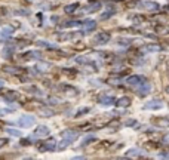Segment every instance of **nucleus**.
I'll use <instances>...</instances> for the list:
<instances>
[{"label":"nucleus","instance_id":"4","mask_svg":"<svg viewBox=\"0 0 169 160\" xmlns=\"http://www.w3.org/2000/svg\"><path fill=\"white\" fill-rule=\"evenodd\" d=\"M145 82V79L143 77V76H131V77H128L126 79V83L128 85H131V86H139L141 83Z\"/></svg>","mask_w":169,"mask_h":160},{"label":"nucleus","instance_id":"11","mask_svg":"<svg viewBox=\"0 0 169 160\" xmlns=\"http://www.w3.org/2000/svg\"><path fill=\"white\" fill-rule=\"evenodd\" d=\"M12 33H14V30H12V28L5 27V28H2V30H0V39H8V37L12 36Z\"/></svg>","mask_w":169,"mask_h":160},{"label":"nucleus","instance_id":"23","mask_svg":"<svg viewBox=\"0 0 169 160\" xmlns=\"http://www.w3.org/2000/svg\"><path fill=\"white\" fill-rule=\"evenodd\" d=\"M6 142H8V140H3V138H2V140H0V148H2V147H3Z\"/></svg>","mask_w":169,"mask_h":160},{"label":"nucleus","instance_id":"24","mask_svg":"<svg viewBox=\"0 0 169 160\" xmlns=\"http://www.w3.org/2000/svg\"><path fill=\"white\" fill-rule=\"evenodd\" d=\"M2 86H3V82H2V80H0V88H2Z\"/></svg>","mask_w":169,"mask_h":160},{"label":"nucleus","instance_id":"1","mask_svg":"<svg viewBox=\"0 0 169 160\" xmlns=\"http://www.w3.org/2000/svg\"><path fill=\"white\" fill-rule=\"evenodd\" d=\"M63 136H64V140L61 141V142L58 144V147H57L58 150H64L67 145L71 144V142L74 141V138H77V132H76V130H64Z\"/></svg>","mask_w":169,"mask_h":160},{"label":"nucleus","instance_id":"12","mask_svg":"<svg viewBox=\"0 0 169 160\" xmlns=\"http://www.w3.org/2000/svg\"><path fill=\"white\" fill-rule=\"evenodd\" d=\"M154 123L157 124L159 128H169V119L168 117H160V119L154 120Z\"/></svg>","mask_w":169,"mask_h":160},{"label":"nucleus","instance_id":"18","mask_svg":"<svg viewBox=\"0 0 169 160\" xmlns=\"http://www.w3.org/2000/svg\"><path fill=\"white\" fill-rule=\"evenodd\" d=\"M80 24H82L80 21H71V22H65L64 27H76V25H80Z\"/></svg>","mask_w":169,"mask_h":160},{"label":"nucleus","instance_id":"7","mask_svg":"<svg viewBox=\"0 0 169 160\" xmlns=\"http://www.w3.org/2000/svg\"><path fill=\"white\" fill-rule=\"evenodd\" d=\"M18 123L21 128H30L34 123V117L33 116H21V119L18 120Z\"/></svg>","mask_w":169,"mask_h":160},{"label":"nucleus","instance_id":"6","mask_svg":"<svg viewBox=\"0 0 169 160\" xmlns=\"http://www.w3.org/2000/svg\"><path fill=\"white\" fill-rule=\"evenodd\" d=\"M49 128L48 126H39L36 130H34V134H33V136L34 138H45V136H48L49 135Z\"/></svg>","mask_w":169,"mask_h":160},{"label":"nucleus","instance_id":"13","mask_svg":"<svg viewBox=\"0 0 169 160\" xmlns=\"http://www.w3.org/2000/svg\"><path fill=\"white\" fill-rule=\"evenodd\" d=\"M101 105H104V107H108V105H113V104H116V99L113 98V97H104V98L100 101Z\"/></svg>","mask_w":169,"mask_h":160},{"label":"nucleus","instance_id":"10","mask_svg":"<svg viewBox=\"0 0 169 160\" xmlns=\"http://www.w3.org/2000/svg\"><path fill=\"white\" fill-rule=\"evenodd\" d=\"M83 25H84V31H92L96 28V22L94 19H86L83 22Z\"/></svg>","mask_w":169,"mask_h":160},{"label":"nucleus","instance_id":"16","mask_svg":"<svg viewBox=\"0 0 169 160\" xmlns=\"http://www.w3.org/2000/svg\"><path fill=\"white\" fill-rule=\"evenodd\" d=\"M126 156H129V157H137V156H139V150H137V148H132V150L128 151Z\"/></svg>","mask_w":169,"mask_h":160},{"label":"nucleus","instance_id":"14","mask_svg":"<svg viewBox=\"0 0 169 160\" xmlns=\"http://www.w3.org/2000/svg\"><path fill=\"white\" fill-rule=\"evenodd\" d=\"M129 104H131V99L128 98V97H123V98H120V99H117L116 101L117 107H128Z\"/></svg>","mask_w":169,"mask_h":160},{"label":"nucleus","instance_id":"15","mask_svg":"<svg viewBox=\"0 0 169 160\" xmlns=\"http://www.w3.org/2000/svg\"><path fill=\"white\" fill-rule=\"evenodd\" d=\"M76 8H79V5H77V3H73V5L65 6V12H67V14H73Z\"/></svg>","mask_w":169,"mask_h":160},{"label":"nucleus","instance_id":"2","mask_svg":"<svg viewBox=\"0 0 169 160\" xmlns=\"http://www.w3.org/2000/svg\"><path fill=\"white\" fill-rule=\"evenodd\" d=\"M150 91H151V85L145 80L144 83H141L139 86H137V93L138 95H141V97H144V95H147V93H150Z\"/></svg>","mask_w":169,"mask_h":160},{"label":"nucleus","instance_id":"17","mask_svg":"<svg viewBox=\"0 0 169 160\" xmlns=\"http://www.w3.org/2000/svg\"><path fill=\"white\" fill-rule=\"evenodd\" d=\"M98 8H101L100 3H94V5H90L88 9H86V12H94V10H96Z\"/></svg>","mask_w":169,"mask_h":160},{"label":"nucleus","instance_id":"20","mask_svg":"<svg viewBox=\"0 0 169 160\" xmlns=\"http://www.w3.org/2000/svg\"><path fill=\"white\" fill-rule=\"evenodd\" d=\"M145 51H148V52H157V51H160V46H147V47H145Z\"/></svg>","mask_w":169,"mask_h":160},{"label":"nucleus","instance_id":"8","mask_svg":"<svg viewBox=\"0 0 169 160\" xmlns=\"http://www.w3.org/2000/svg\"><path fill=\"white\" fill-rule=\"evenodd\" d=\"M163 107V102L162 101H159V99H153V101H148L145 105H144V108L145 110H159Z\"/></svg>","mask_w":169,"mask_h":160},{"label":"nucleus","instance_id":"9","mask_svg":"<svg viewBox=\"0 0 169 160\" xmlns=\"http://www.w3.org/2000/svg\"><path fill=\"white\" fill-rule=\"evenodd\" d=\"M141 6H143V8H145V9H148V10H159V9H160V5H159V3H156V2H150V0L143 2V3H141Z\"/></svg>","mask_w":169,"mask_h":160},{"label":"nucleus","instance_id":"3","mask_svg":"<svg viewBox=\"0 0 169 160\" xmlns=\"http://www.w3.org/2000/svg\"><path fill=\"white\" fill-rule=\"evenodd\" d=\"M110 40V34L108 33H98L95 37H94V43L95 45H104Z\"/></svg>","mask_w":169,"mask_h":160},{"label":"nucleus","instance_id":"22","mask_svg":"<svg viewBox=\"0 0 169 160\" xmlns=\"http://www.w3.org/2000/svg\"><path fill=\"white\" fill-rule=\"evenodd\" d=\"M163 142L169 144V134H168V135H165V136H163Z\"/></svg>","mask_w":169,"mask_h":160},{"label":"nucleus","instance_id":"19","mask_svg":"<svg viewBox=\"0 0 169 160\" xmlns=\"http://www.w3.org/2000/svg\"><path fill=\"white\" fill-rule=\"evenodd\" d=\"M6 132L9 135H14V136H19V135H21L19 130H15V129H6Z\"/></svg>","mask_w":169,"mask_h":160},{"label":"nucleus","instance_id":"5","mask_svg":"<svg viewBox=\"0 0 169 160\" xmlns=\"http://www.w3.org/2000/svg\"><path fill=\"white\" fill-rule=\"evenodd\" d=\"M57 147H58V145H57V140L51 138V140L45 141V144L40 147V150H42V151H53Z\"/></svg>","mask_w":169,"mask_h":160},{"label":"nucleus","instance_id":"21","mask_svg":"<svg viewBox=\"0 0 169 160\" xmlns=\"http://www.w3.org/2000/svg\"><path fill=\"white\" fill-rule=\"evenodd\" d=\"M95 140V136H88V138H86V140L83 141V142H82V145H86V144H89L90 141H94Z\"/></svg>","mask_w":169,"mask_h":160}]
</instances>
